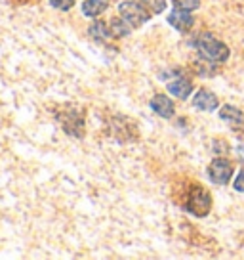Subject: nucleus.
Returning <instances> with one entry per match:
<instances>
[{"label": "nucleus", "instance_id": "f257e3e1", "mask_svg": "<svg viewBox=\"0 0 244 260\" xmlns=\"http://www.w3.org/2000/svg\"><path fill=\"white\" fill-rule=\"evenodd\" d=\"M56 119L69 136H74V138L84 136V113L76 106H73V104L61 106L56 113Z\"/></svg>", "mask_w": 244, "mask_h": 260}, {"label": "nucleus", "instance_id": "dca6fc26", "mask_svg": "<svg viewBox=\"0 0 244 260\" xmlns=\"http://www.w3.org/2000/svg\"><path fill=\"white\" fill-rule=\"evenodd\" d=\"M50 6H54L56 10H63V12H67V10H71L74 6V0H48Z\"/></svg>", "mask_w": 244, "mask_h": 260}, {"label": "nucleus", "instance_id": "6e6552de", "mask_svg": "<svg viewBox=\"0 0 244 260\" xmlns=\"http://www.w3.org/2000/svg\"><path fill=\"white\" fill-rule=\"evenodd\" d=\"M193 106L196 109H200V111H214V109H218L220 102H218L216 94H212L210 90L202 88L198 90L195 94V98H193Z\"/></svg>", "mask_w": 244, "mask_h": 260}, {"label": "nucleus", "instance_id": "ddd939ff", "mask_svg": "<svg viewBox=\"0 0 244 260\" xmlns=\"http://www.w3.org/2000/svg\"><path fill=\"white\" fill-rule=\"evenodd\" d=\"M130 27L132 25L126 21V19H118V17H113L111 19V37L114 39H122V37H128L130 35Z\"/></svg>", "mask_w": 244, "mask_h": 260}, {"label": "nucleus", "instance_id": "7ed1b4c3", "mask_svg": "<svg viewBox=\"0 0 244 260\" xmlns=\"http://www.w3.org/2000/svg\"><path fill=\"white\" fill-rule=\"evenodd\" d=\"M210 205L212 199L204 187H191V191L187 193V201H185V209L189 212H193L195 216H206L210 212Z\"/></svg>", "mask_w": 244, "mask_h": 260}, {"label": "nucleus", "instance_id": "0eeeda50", "mask_svg": "<svg viewBox=\"0 0 244 260\" xmlns=\"http://www.w3.org/2000/svg\"><path fill=\"white\" fill-rule=\"evenodd\" d=\"M168 23H170L172 27H176L178 31L187 32L189 29L193 27V23H195V19H193V16L189 14L187 10L176 8V10H174V12L170 14V16H168Z\"/></svg>", "mask_w": 244, "mask_h": 260}, {"label": "nucleus", "instance_id": "9d476101", "mask_svg": "<svg viewBox=\"0 0 244 260\" xmlns=\"http://www.w3.org/2000/svg\"><path fill=\"white\" fill-rule=\"evenodd\" d=\"M166 86H168L170 94H174L176 98H181V100L189 98V94L193 92V82H189L187 79H174Z\"/></svg>", "mask_w": 244, "mask_h": 260}, {"label": "nucleus", "instance_id": "2eb2a0df", "mask_svg": "<svg viewBox=\"0 0 244 260\" xmlns=\"http://www.w3.org/2000/svg\"><path fill=\"white\" fill-rule=\"evenodd\" d=\"M174 6L181 10H187V12H193L200 6V0H174Z\"/></svg>", "mask_w": 244, "mask_h": 260}, {"label": "nucleus", "instance_id": "f3484780", "mask_svg": "<svg viewBox=\"0 0 244 260\" xmlns=\"http://www.w3.org/2000/svg\"><path fill=\"white\" fill-rule=\"evenodd\" d=\"M235 189L236 191H240L242 193L244 191V171H240L238 174H236V180H235Z\"/></svg>", "mask_w": 244, "mask_h": 260}, {"label": "nucleus", "instance_id": "f8f14e48", "mask_svg": "<svg viewBox=\"0 0 244 260\" xmlns=\"http://www.w3.org/2000/svg\"><path fill=\"white\" fill-rule=\"evenodd\" d=\"M88 32L90 37L98 42H107L109 37H111V29H107V23H103L101 19H98V21H94V23L90 25Z\"/></svg>", "mask_w": 244, "mask_h": 260}, {"label": "nucleus", "instance_id": "a211bd4d", "mask_svg": "<svg viewBox=\"0 0 244 260\" xmlns=\"http://www.w3.org/2000/svg\"><path fill=\"white\" fill-rule=\"evenodd\" d=\"M236 151H238V155L244 159V144H242V146H238V149H236Z\"/></svg>", "mask_w": 244, "mask_h": 260}, {"label": "nucleus", "instance_id": "9b49d317", "mask_svg": "<svg viewBox=\"0 0 244 260\" xmlns=\"http://www.w3.org/2000/svg\"><path fill=\"white\" fill-rule=\"evenodd\" d=\"M109 8V0H84L82 2V14L86 17H98Z\"/></svg>", "mask_w": 244, "mask_h": 260}, {"label": "nucleus", "instance_id": "f03ea898", "mask_svg": "<svg viewBox=\"0 0 244 260\" xmlns=\"http://www.w3.org/2000/svg\"><path fill=\"white\" fill-rule=\"evenodd\" d=\"M195 48L200 52V56L206 57V59H210V61H225L229 57V48L220 42L218 39H214L212 35H200L195 42Z\"/></svg>", "mask_w": 244, "mask_h": 260}, {"label": "nucleus", "instance_id": "423d86ee", "mask_svg": "<svg viewBox=\"0 0 244 260\" xmlns=\"http://www.w3.org/2000/svg\"><path fill=\"white\" fill-rule=\"evenodd\" d=\"M221 121H225L235 132H244V113L233 106H223L220 111Z\"/></svg>", "mask_w": 244, "mask_h": 260}, {"label": "nucleus", "instance_id": "4468645a", "mask_svg": "<svg viewBox=\"0 0 244 260\" xmlns=\"http://www.w3.org/2000/svg\"><path fill=\"white\" fill-rule=\"evenodd\" d=\"M139 2L145 6L147 12H149L151 16L160 14V12H164V8H166V0H139Z\"/></svg>", "mask_w": 244, "mask_h": 260}, {"label": "nucleus", "instance_id": "20e7f679", "mask_svg": "<svg viewBox=\"0 0 244 260\" xmlns=\"http://www.w3.org/2000/svg\"><path fill=\"white\" fill-rule=\"evenodd\" d=\"M118 14L122 16V19H126L132 27H141V25L149 21L151 14L147 12V8L141 4V2H132V0H126V2H120L118 4Z\"/></svg>", "mask_w": 244, "mask_h": 260}, {"label": "nucleus", "instance_id": "39448f33", "mask_svg": "<svg viewBox=\"0 0 244 260\" xmlns=\"http://www.w3.org/2000/svg\"><path fill=\"white\" fill-rule=\"evenodd\" d=\"M231 174H233V167H231V162L227 159H223V157H218V159H214L210 162V167H208V176L214 184H218V186H225L229 180H231Z\"/></svg>", "mask_w": 244, "mask_h": 260}, {"label": "nucleus", "instance_id": "1a4fd4ad", "mask_svg": "<svg viewBox=\"0 0 244 260\" xmlns=\"http://www.w3.org/2000/svg\"><path fill=\"white\" fill-rule=\"evenodd\" d=\"M151 109L156 115L164 117V119H170L172 115H174V102L168 96H164V94H156L151 100Z\"/></svg>", "mask_w": 244, "mask_h": 260}]
</instances>
